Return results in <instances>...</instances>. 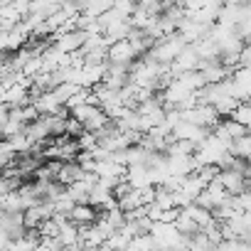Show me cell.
<instances>
[{
	"label": "cell",
	"instance_id": "7402d4cb",
	"mask_svg": "<svg viewBox=\"0 0 251 251\" xmlns=\"http://www.w3.org/2000/svg\"><path fill=\"white\" fill-rule=\"evenodd\" d=\"M5 45H8V35L0 30V52H5Z\"/></svg>",
	"mask_w": 251,
	"mask_h": 251
},
{
	"label": "cell",
	"instance_id": "2e32d148",
	"mask_svg": "<svg viewBox=\"0 0 251 251\" xmlns=\"http://www.w3.org/2000/svg\"><path fill=\"white\" fill-rule=\"evenodd\" d=\"M229 121L244 126V128H249V123H251V106L249 103H236V108L229 113Z\"/></svg>",
	"mask_w": 251,
	"mask_h": 251
},
{
	"label": "cell",
	"instance_id": "8fae6325",
	"mask_svg": "<svg viewBox=\"0 0 251 251\" xmlns=\"http://www.w3.org/2000/svg\"><path fill=\"white\" fill-rule=\"evenodd\" d=\"M54 13H59V3H45V0H37V3H30V8H27V15H37L42 20L52 18Z\"/></svg>",
	"mask_w": 251,
	"mask_h": 251
},
{
	"label": "cell",
	"instance_id": "d6986e66",
	"mask_svg": "<svg viewBox=\"0 0 251 251\" xmlns=\"http://www.w3.org/2000/svg\"><path fill=\"white\" fill-rule=\"evenodd\" d=\"M74 141H76V148H79V151H91V148H96V136H94V133H86V131H84V133H81L79 138H74Z\"/></svg>",
	"mask_w": 251,
	"mask_h": 251
},
{
	"label": "cell",
	"instance_id": "ffe728a7",
	"mask_svg": "<svg viewBox=\"0 0 251 251\" xmlns=\"http://www.w3.org/2000/svg\"><path fill=\"white\" fill-rule=\"evenodd\" d=\"M8 116H10V108L0 103V128H3V126L8 123Z\"/></svg>",
	"mask_w": 251,
	"mask_h": 251
},
{
	"label": "cell",
	"instance_id": "4fadbf2b",
	"mask_svg": "<svg viewBox=\"0 0 251 251\" xmlns=\"http://www.w3.org/2000/svg\"><path fill=\"white\" fill-rule=\"evenodd\" d=\"M79 89H81V86H76V84H59V86L52 89V96H54V101H57L59 106H64Z\"/></svg>",
	"mask_w": 251,
	"mask_h": 251
},
{
	"label": "cell",
	"instance_id": "5b68a950",
	"mask_svg": "<svg viewBox=\"0 0 251 251\" xmlns=\"http://www.w3.org/2000/svg\"><path fill=\"white\" fill-rule=\"evenodd\" d=\"M197 74H200L202 84H219V81L229 79V72L219 64V59H214V62H200Z\"/></svg>",
	"mask_w": 251,
	"mask_h": 251
},
{
	"label": "cell",
	"instance_id": "9a60e30c",
	"mask_svg": "<svg viewBox=\"0 0 251 251\" xmlns=\"http://www.w3.org/2000/svg\"><path fill=\"white\" fill-rule=\"evenodd\" d=\"M219 126L224 128V133L229 136V141H231V143H234V141H239V138H244V136H249V128H244V126H239V123H234V121H229V118L219 121Z\"/></svg>",
	"mask_w": 251,
	"mask_h": 251
},
{
	"label": "cell",
	"instance_id": "ac0fdd59",
	"mask_svg": "<svg viewBox=\"0 0 251 251\" xmlns=\"http://www.w3.org/2000/svg\"><path fill=\"white\" fill-rule=\"evenodd\" d=\"M195 175H197V177L202 180V185L207 187L209 182H214V180H217V175H219V168H217V165H202V168H200Z\"/></svg>",
	"mask_w": 251,
	"mask_h": 251
},
{
	"label": "cell",
	"instance_id": "ba28073f",
	"mask_svg": "<svg viewBox=\"0 0 251 251\" xmlns=\"http://www.w3.org/2000/svg\"><path fill=\"white\" fill-rule=\"evenodd\" d=\"M69 222L76 224V226H91L96 222V209L89 207V204H74V209L69 214Z\"/></svg>",
	"mask_w": 251,
	"mask_h": 251
},
{
	"label": "cell",
	"instance_id": "7a4b0ae2",
	"mask_svg": "<svg viewBox=\"0 0 251 251\" xmlns=\"http://www.w3.org/2000/svg\"><path fill=\"white\" fill-rule=\"evenodd\" d=\"M229 195L224 192V187L214 180V182H209L204 190H202V195L195 200V204L197 207H202V209H207V212H214L217 207H222L224 204V200H226Z\"/></svg>",
	"mask_w": 251,
	"mask_h": 251
},
{
	"label": "cell",
	"instance_id": "9c48e42d",
	"mask_svg": "<svg viewBox=\"0 0 251 251\" xmlns=\"http://www.w3.org/2000/svg\"><path fill=\"white\" fill-rule=\"evenodd\" d=\"M81 175H84V173H81V168L72 160V163H62V168H59V173H57V177H54V180H57L62 187H69L72 182L81 180Z\"/></svg>",
	"mask_w": 251,
	"mask_h": 251
},
{
	"label": "cell",
	"instance_id": "7c38bea8",
	"mask_svg": "<svg viewBox=\"0 0 251 251\" xmlns=\"http://www.w3.org/2000/svg\"><path fill=\"white\" fill-rule=\"evenodd\" d=\"M108 200H113L111 197V190H106L103 185H99V180H96V185L91 187V192H89V207H94V209H101Z\"/></svg>",
	"mask_w": 251,
	"mask_h": 251
},
{
	"label": "cell",
	"instance_id": "e0dca14e",
	"mask_svg": "<svg viewBox=\"0 0 251 251\" xmlns=\"http://www.w3.org/2000/svg\"><path fill=\"white\" fill-rule=\"evenodd\" d=\"M116 204H118V209H121L123 214H128V212H133V209L143 207V204H141V197H138V192H136V190H133L131 195H126L123 200H118Z\"/></svg>",
	"mask_w": 251,
	"mask_h": 251
},
{
	"label": "cell",
	"instance_id": "5bb4252c",
	"mask_svg": "<svg viewBox=\"0 0 251 251\" xmlns=\"http://www.w3.org/2000/svg\"><path fill=\"white\" fill-rule=\"evenodd\" d=\"M229 153H231L234 158H239V160H249V155H251V138L244 136V138L234 141V143L229 146Z\"/></svg>",
	"mask_w": 251,
	"mask_h": 251
},
{
	"label": "cell",
	"instance_id": "8992f818",
	"mask_svg": "<svg viewBox=\"0 0 251 251\" xmlns=\"http://www.w3.org/2000/svg\"><path fill=\"white\" fill-rule=\"evenodd\" d=\"M202 190H204V185H202V180L192 173V175H185L182 177V182H180V190H177V195H182L187 202H195L200 195H202Z\"/></svg>",
	"mask_w": 251,
	"mask_h": 251
},
{
	"label": "cell",
	"instance_id": "52a82bcc",
	"mask_svg": "<svg viewBox=\"0 0 251 251\" xmlns=\"http://www.w3.org/2000/svg\"><path fill=\"white\" fill-rule=\"evenodd\" d=\"M79 241V229H76V224H72L69 219H64L62 224H57V244L62 246V249H69V246H74Z\"/></svg>",
	"mask_w": 251,
	"mask_h": 251
},
{
	"label": "cell",
	"instance_id": "44dd1931",
	"mask_svg": "<svg viewBox=\"0 0 251 251\" xmlns=\"http://www.w3.org/2000/svg\"><path fill=\"white\" fill-rule=\"evenodd\" d=\"M8 246H10V239L0 231V251H8Z\"/></svg>",
	"mask_w": 251,
	"mask_h": 251
},
{
	"label": "cell",
	"instance_id": "277c9868",
	"mask_svg": "<svg viewBox=\"0 0 251 251\" xmlns=\"http://www.w3.org/2000/svg\"><path fill=\"white\" fill-rule=\"evenodd\" d=\"M217 182L224 187V192H226L229 197L241 195V192H249V180L241 177V175H236V173H231V170L219 173V175H217Z\"/></svg>",
	"mask_w": 251,
	"mask_h": 251
},
{
	"label": "cell",
	"instance_id": "6da1fadb",
	"mask_svg": "<svg viewBox=\"0 0 251 251\" xmlns=\"http://www.w3.org/2000/svg\"><path fill=\"white\" fill-rule=\"evenodd\" d=\"M185 47H187L185 40L175 32V35H168V37L158 40V42L153 45V50H151L148 54H143V57H148V59H153V62L168 67V64H173V62L177 59V54H180Z\"/></svg>",
	"mask_w": 251,
	"mask_h": 251
},
{
	"label": "cell",
	"instance_id": "30bf717a",
	"mask_svg": "<svg viewBox=\"0 0 251 251\" xmlns=\"http://www.w3.org/2000/svg\"><path fill=\"white\" fill-rule=\"evenodd\" d=\"M180 214H182V217H187V219H192V222H195L200 229H202V226H204V224L212 219V212H207V209L197 207L195 202H192V204H187L185 209H180Z\"/></svg>",
	"mask_w": 251,
	"mask_h": 251
},
{
	"label": "cell",
	"instance_id": "3957f363",
	"mask_svg": "<svg viewBox=\"0 0 251 251\" xmlns=\"http://www.w3.org/2000/svg\"><path fill=\"white\" fill-rule=\"evenodd\" d=\"M136 52H133V47L126 42V40H121V42H113L108 50H106V62H111V64H123V67H131L133 62H136Z\"/></svg>",
	"mask_w": 251,
	"mask_h": 251
}]
</instances>
